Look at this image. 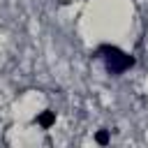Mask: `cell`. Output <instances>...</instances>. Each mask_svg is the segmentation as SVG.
I'll return each instance as SVG.
<instances>
[{
	"label": "cell",
	"mask_w": 148,
	"mask_h": 148,
	"mask_svg": "<svg viewBox=\"0 0 148 148\" xmlns=\"http://www.w3.org/2000/svg\"><path fill=\"white\" fill-rule=\"evenodd\" d=\"M95 58L104 60V67H106V72L111 76H120V74H125L127 69H132L136 65L134 56L125 53L123 49H118L113 44H99L95 49Z\"/></svg>",
	"instance_id": "cell-1"
},
{
	"label": "cell",
	"mask_w": 148,
	"mask_h": 148,
	"mask_svg": "<svg viewBox=\"0 0 148 148\" xmlns=\"http://www.w3.org/2000/svg\"><path fill=\"white\" fill-rule=\"evenodd\" d=\"M37 123H39L44 130H49V127L56 123V113H53V111H42V113L37 116Z\"/></svg>",
	"instance_id": "cell-2"
},
{
	"label": "cell",
	"mask_w": 148,
	"mask_h": 148,
	"mask_svg": "<svg viewBox=\"0 0 148 148\" xmlns=\"http://www.w3.org/2000/svg\"><path fill=\"white\" fill-rule=\"evenodd\" d=\"M95 141H97L99 146H106V143L111 141V136H109V130H99V132L95 134Z\"/></svg>",
	"instance_id": "cell-3"
}]
</instances>
